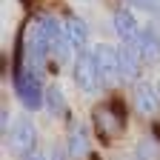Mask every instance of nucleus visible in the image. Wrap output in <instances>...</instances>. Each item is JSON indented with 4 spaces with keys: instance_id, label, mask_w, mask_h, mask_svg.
I'll return each instance as SVG.
<instances>
[{
    "instance_id": "12",
    "label": "nucleus",
    "mask_w": 160,
    "mask_h": 160,
    "mask_svg": "<svg viewBox=\"0 0 160 160\" xmlns=\"http://www.w3.org/2000/svg\"><path fill=\"white\" fill-rule=\"evenodd\" d=\"M117 60H120V74H123L126 80H132L140 69V54L134 52V46H117Z\"/></svg>"
},
{
    "instance_id": "5",
    "label": "nucleus",
    "mask_w": 160,
    "mask_h": 160,
    "mask_svg": "<svg viewBox=\"0 0 160 160\" xmlns=\"http://www.w3.org/2000/svg\"><path fill=\"white\" fill-rule=\"evenodd\" d=\"M29 37H34L37 43L46 46L49 52H54L57 43L63 40V26H60L52 14H40V17L34 20V26H32V34H29Z\"/></svg>"
},
{
    "instance_id": "14",
    "label": "nucleus",
    "mask_w": 160,
    "mask_h": 160,
    "mask_svg": "<svg viewBox=\"0 0 160 160\" xmlns=\"http://www.w3.org/2000/svg\"><path fill=\"white\" fill-rule=\"evenodd\" d=\"M132 6H140V9H149V12H154V9H160V0H129Z\"/></svg>"
},
{
    "instance_id": "15",
    "label": "nucleus",
    "mask_w": 160,
    "mask_h": 160,
    "mask_svg": "<svg viewBox=\"0 0 160 160\" xmlns=\"http://www.w3.org/2000/svg\"><path fill=\"white\" fill-rule=\"evenodd\" d=\"M52 160H66V152H63V149H54V152H52Z\"/></svg>"
},
{
    "instance_id": "2",
    "label": "nucleus",
    "mask_w": 160,
    "mask_h": 160,
    "mask_svg": "<svg viewBox=\"0 0 160 160\" xmlns=\"http://www.w3.org/2000/svg\"><path fill=\"white\" fill-rule=\"evenodd\" d=\"M74 83L80 92L86 94H94L100 92L103 80H100V72H97V63H94V54L92 52H77V60H74Z\"/></svg>"
},
{
    "instance_id": "3",
    "label": "nucleus",
    "mask_w": 160,
    "mask_h": 160,
    "mask_svg": "<svg viewBox=\"0 0 160 160\" xmlns=\"http://www.w3.org/2000/svg\"><path fill=\"white\" fill-rule=\"evenodd\" d=\"M34 143H37L34 123L29 117H17L12 123V129H9V146H12V152L20 154V157H29L34 152Z\"/></svg>"
},
{
    "instance_id": "16",
    "label": "nucleus",
    "mask_w": 160,
    "mask_h": 160,
    "mask_svg": "<svg viewBox=\"0 0 160 160\" xmlns=\"http://www.w3.org/2000/svg\"><path fill=\"white\" fill-rule=\"evenodd\" d=\"M26 160H46V154H40V152H32V154H29Z\"/></svg>"
},
{
    "instance_id": "4",
    "label": "nucleus",
    "mask_w": 160,
    "mask_h": 160,
    "mask_svg": "<svg viewBox=\"0 0 160 160\" xmlns=\"http://www.w3.org/2000/svg\"><path fill=\"white\" fill-rule=\"evenodd\" d=\"M94 63H97V72H100V80H103V86H114L120 77V60H117V49L114 46H106L100 43L94 46Z\"/></svg>"
},
{
    "instance_id": "7",
    "label": "nucleus",
    "mask_w": 160,
    "mask_h": 160,
    "mask_svg": "<svg viewBox=\"0 0 160 160\" xmlns=\"http://www.w3.org/2000/svg\"><path fill=\"white\" fill-rule=\"evenodd\" d=\"M134 52L140 54V60H154V57H160V32L154 26L140 29V34L134 37Z\"/></svg>"
},
{
    "instance_id": "9",
    "label": "nucleus",
    "mask_w": 160,
    "mask_h": 160,
    "mask_svg": "<svg viewBox=\"0 0 160 160\" xmlns=\"http://www.w3.org/2000/svg\"><path fill=\"white\" fill-rule=\"evenodd\" d=\"M112 26H114V32H117L120 40H134L140 34V23H137V17L129 9H117L112 14Z\"/></svg>"
},
{
    "instance_id": "11",
    "label": "nucleus",
    "mask_w": 160,
    "mask_h": 160,
    "mask_svg": "<svg viewBox=\"0 0 160 160\" xmlns=\"http://www.w3.org/2000/svg\"><path fill=\"white\" fill-rule=\"evenodd\" d=\"M69 154L72 160H83L89 154V129L83 123H74L69 132Z\"/></svg>"
},
{
    "instance_id": "1",
    "label": "nucleus",
    "mask_w": 160,
    "mask_h": 160,
    "mask_svg": "<svg viewBox=\"0 0 160 160\" xmlns=\"http://www.w3.org/2000/svg\"><path fill=\"white\" fill-rule=\"evenodd\" d=\"M14 89H17L20 103H23L29 112L40 109V106H43V100H46V89H43V83H40V74H37V69H32L29 63L20 66V72H17V77H14Z\"/></svg>"
},
{
    "instance_id": "6",
    "label": "nucleus",
    "mask_w": 160,
    "mask_h": 160,
    "mask_svg": "<svg viewBox=\"0 0 160 160\" xmlns=\"http://www.w3.org/2000/svg\"><path fill=\"white\" fill-rule=\"evenodd\" d=\"M134 106L140 114H157L160 112V92L154 89V83H149V80H143V83H137L134 89Z\"/></svg>"
},
{
    "instance_id": "13",
    "label": "nucleus",
    "mask_w": 160,
    "mask_h": 160,
    "mask_svg": "<svg viewBox=\"0 0 160 160\" xmlns=\"http://www.w3.org/2000/svg\"><path fill=\"white\" fill-rule=\"evenodd\" d=\"M43 106H46V112H49L52 117H60V114L66 112V94H63V89H60V86H49Z\"/></svg>"
},
{
    "instance_id": "10",
    "label": "nucleus",
    "mask_w": 160,
    "mask_h": 160,
    "mask_svg": "<svg viewBox=\"0 0 160 160\" xmlns=\"http://www.w3.org/2000/svg\"><path fill=\"white\" fill-rule=\"evenodd\" d=\"M94 123H97V132H100V137L103 140H112L114 134H117V129L123 126V117H112V109L109 106H100L97 112H94Z\"/></svg>"
},
{
    "instance_id": "8",
    "label": "nucleus",
    "mask_w": 160,
    "mask_h": 160,
    "mask_svg": "<svg viewBox=\"0 0 160 160\" xmlns=\"http://www.w3.org/2000/svg\"><path fill=\"white\" fill-rule=\"evenodd\" d=\"M63 34L69 40V46L74 52H86V43H89V26H86V20H80V17H66V23H63Z\"/></svg>"
}]
</instances>
